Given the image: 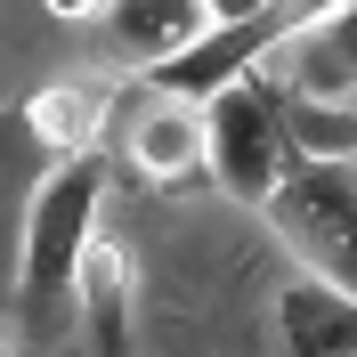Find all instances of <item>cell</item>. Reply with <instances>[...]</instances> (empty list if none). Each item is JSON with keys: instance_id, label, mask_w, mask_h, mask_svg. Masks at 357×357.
Masks as SVG:
<instances>
[{"instance_id": "6", "label": "cell", "mask_w": 357, "mask_h": 357, "mask_svg": "<svg viewBox=\"0 0 357 357\" xmlns=\"http://www.w3.org/2000/svg\"><path fill=\"white\" fill-rule=\"evenodd\" d=\"M98 33H106L114 66H171L187 41H203L211 24V0H98Z\"/></svg>"}, {"instance_id": "7", "label": "cell", "mask_w": 357, "mask_h": 357, "mask_svg": "<svg viewBox=\"0 0 357 357\" xmlns=\"http://www.w3.org/2000/svg\"><path fill=\"white\" fill-rule=\"evenodd\" d=\"M73 325L89 333V349L98 357H130V252L114 244V236H98L89 227L82 236V260H73Z\"/></svg>"}, {"instance_id": "3", "label": "cell", "mask_w": 357, "mask_h": 357, "mask_svg": "<svg viewBox=\"0 0 357 357\" xmlns=\"http://www.w3.org/2000/svg\"><path fill=\"white\" fill-rule=\"evenodd\" d=\"M301 162V138L284 122V89L276 82H220L203 98V171L220 178L236 203L260 211V195Z\"/></svg>"}, {"instance_id": "11", "label": "cell", "mask_w": 357, "mask_h": 357, "mask_svg": "<svg viewBox=\"0 0 357 357\" xmlns=\"http://www.w3.org/2000/svg\"><path fill=\"white\" fill-rule=\"evenodd\" d=\"M244 8H252V0H211V24H220V17H244Z\"/></svg>"}, {"instance_id": "12", "label": "cell", "mask_w": 357, "mask_h": 357, "mask_svg": "<svg viewBox=\"0 0 357 357\" xmlns=\"http://www.w3.org/2000/svg\"><path fill=\"white\" fill-rule=\"evenodd\" d=\"M0 357H8V349H0Z\"/></svg>"}, {"instance_id": "4", "label": "cell", "mask_w": 357, "mask_h": 357, "mask_svg": "<svg viewBox=\"0 0 357 357\" xmlns=\"http://www.w3.org/2000/svg\"><path fill=\"white\" fill-rule=\"evenodd\" d=\"M333 0H252L244 17L203 24V41H187L171 66H155V89H178V98H211L220 82H244L260 73V57H276L284 41H301Z\"/></svg>"}, {"instance_id": "8", "label": "cell", "mask_w": 357, "mask_h": 357, "mask_svg": "<svg viewBox=\"0 0 357 357\" xmlns=\"http://www.w3.org/2000/svg\"><path fill=\"white\" fill-rule=\"evenodd\" d=\"M130 162L146 178H195L203 171V98H178V89H155L146 106L130 114Z\"/></svg>"}, {"instance_id": "9", "label": "cell", "mask_w": 357, "mask_h": 357, "mask_svg": "<svg viewBox=\"0 0 357 357\" xmlns=\"http://www.w3.org/2000/svg\"><path fill=\"white\" fill-rule=\"evenodd\" d=\"M106 106L114 89L106 82H49L33 106H24V122H33V138H41L49 155H82V146H98V130H106Z\"/></svg>"}, {"instance_id": "10", "label": "cell", "mask_w": 357, "mask_h": 357, "mask_svg": "<svg viewBox=\"0 0 357 357\" xmlns=\"http://www.w3.org/2000/svg\"><path fill=\"white\" fill-rule=\"evenodd\" d=\"M41 8H49V17H66V24H89V17H98V0H41Z\"/></svg>"}, {"instance_id": "5", "label": "cell", "mask_w": 357, "mask_h": 357, "mask_svg": "<svg viewBox=\"0 0 357 357\" xmlns=\"http://www.w3.org/2000/svg\"><path fill=\"white\" fill-rule=\"evenodd\" d=\"M260 73L284 82L292 98H317V106H357V0H333L301 41L260 57Z\"/></svg>"}, {"instance_id": "1", "label": "cell", "mask_w": 357, "mask_h": 357, "mask_svg": "<svg viewBox=\"0 0 357 357\" xmlns=\"http://www.w3.org/2000/svg\"><path fill=\"white\" fill-rule=\"evenodd\" d=\"M98 203H106V155L98 146L57 155V171L24 203L17 301H24V341H41V349L73 333V260H82V236L98 227Z\"/></svg>"}, {"instance_id": "2", "label": "cell", "mask_w": 357, "mask_h": 357, "mask_svg": "<svg viewBox=\"0 0 357 357\" xmlns=\"http://www.w3.org/2000/svg\"><path fill=\"white\" fill-rule=\"evenodd\" d=\"M260 211L309 276L357 292V155H301L260 195Z\"/></svg>"}]
</instances>
